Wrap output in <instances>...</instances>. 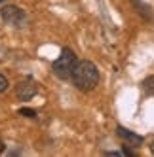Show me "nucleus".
I'll return each mask as SVG.
<instances>
[{"instance_id":"nucleus-1","label":"nucleus","mask_w":154,"mask_h":157,"mask_svg":"<svg viewBox=\"0 0 154 157\" xmlns=\"http://www.w3.org/2000/svg\"><path fill=\"white\" fill-rule=\"evenodd\" d=\"M99 78H101L99 76V70L91 61H78L74 66V70H72L71 80H72L76 89H80L84 93H90L97 87Z\"/></svg>"},{"instance_id":"nucleus-2","label":"nucleus","mask_w":154,"mask_h":157,"mask_svg":"<svg viewBox=\"0 0 154 157\" xmlns=\"http://www.w3.org/2000/svg\"><path fill=\"white\" fill-rule=\"evenodd\" d=\"M76 63H78V57L71 48H61L59 57L51 63V72L55 74L61 82H69L72 78V70Z\"/></svg>"},{"instance_id":"nucleus-3","label":"nucleus","mask_w":154,"mask_h":157,"mask_svg":"<svg viewBox=\"0 0 154 157\" xmlns=\"http://www.w3.org/2000/svg\"><path fill=\"white\" fill-rule=\"evenodd\" d=\"M0 15H2V21L6 25H12V27H23L27 23V13L23 12L21 8L14 6V4H6L0 10Z\"/></svg>"},{"instance_id":"nucleus-4","label":"nucleus","mask_w":154,"mask_h":157,"mask_svg":"<svg viewBox=\"0 0 154 157\" xmlns=\"http://www.w3.org/2000/svg\"><path fill=\"white\" fill-rule=\"evenodd\" d=\"M38 83L32 80V78H25L23 82H19L15 85V97L21 102H29L30 98H34L38 95Z\"/></svg>"},{"instance_id":"nucleus-5","label":"nucleus","mask_w":154,"mask_h":157,"mask_svg":"<svg viewBox=\"0 0 154 157\" xmlns=\"http://www.w3.org/2000/svg\"><path fill=\"white\" fill-rule=\"evenodd\" d=\"M116 134H118V138H122L128 146H133V148H141L143 142H145V138H143L141 134L129 131V129H126V127H122V125L116 127Z\"/></svg>"},{"instance_id":"nucleus-6","label":"nucleus","mask_w":154,"mask_h":157,"mask_svg":"<svg viewBox=\"0 0 154 157\" xmlns=\"http://www.w3.org/2000/svg\"><path fill=\"white\" fill-rule=\"evenodd\" d=\"M131 4H133V8L137 10V13L145 19V21H148V23H152V10L143 2V0H131Z\"/></svg>"},{"instance_id":"nucleus-7","label":"nucleus","mask_w":154,"mask_h":157,"mask_svg":"<svg viewBox=\"0 0 154 157\" xmlns=\"http://www.w3.org/2000/svg\"><path fill=\"white\" fill-rule=\"evenodd\" d=\"M141 89H143L145 95H154V74L147 76L145 80L141 82Z\"/></svg>"},{"instance_id":"nucleus-8","label":"nucleus","mask_w":154,"mask_h":157,"mask_svg":"<svg viewBox=\"0 0 154 157\" xmlns=\"http://www.w3.org/2000/svg\"><path fill=\"white\" fill-rule=\"evenodd\" d=\"M8 87H10V82H8V78L0 72V93H6L8 91Z\"/></svg>"},{"instance_id":"nucleus-9","label":"nucleus","mask_w":154,"mask_h":157,"mask_svg":"<svg viewBox=\"0 0 154 157\" xmlns=\"http://www.w3.org/2000/svg\"><path fill=\"white\" fill-rule=\"evenodd\" d=\"M19 114L25 116V117H36V112H34V110H29V108H21Z\"/></svg>"},{"instance_id":"nucleus-10","label":"nucleus","mask_w":154,"mask_h":157,"mask_svg":"<svg viewBox=\"0 0 154 157\" xmlns=\"http://www.w3.org/2000/svg\"><path fill=\"white\" fill-rule=\"evenodd\" d=\"M122 151H124V155H128V157H133V155H135L133 151H131V148H129V146H128V144H126V146H124V148H122Z\"/></svg>"},{"instance_id":"nucleus-11","label":"nucleus","mask_w":154,"mask_h":157,"mask_svg":"<svg viewBox=\"0 0 154 157\" xmlns=\"http://www.w3.org/2000/svg\"><path fill=\"white\" fill-rule=\"evenodd\" d=\"M103 155H107V157H118V155H124V153H118V151H105Z\"/></svg>"},{"instance_id":"nucleus-12","label":"nucleus","mask_w":154,"mask_h":157,"mask_svg":"<svg viewBox=\"0 0 154 157\" xmlns=\"http://www.w3.org/2000/svg\"><path fill=\"white\" fill-rule=\"evenodd\" d=\"M2 151H4V144H2V142H0V153H2Z\"/></svg>"},{"instance_id":"nucleus-13","label":"nucleus","mask_w":154,"mask_h":157,"mask_svg":"<svg viewBox=\"0 0 154 157\" xmlns=\"http://www.w3.org/2000/svg\"><path fill=\"white\" fill-rule=\"evenodd\" d=\"M150 151H152V153H154V142H152V144H150Z\"/></svg>"},{"instance_id":"nucleus-14","label":"nucleus","mask_w":154,"mask_h":157,"mask_svg":"<svg viewBox=\"0 0 154 157\" xmlns=\"http://www.w3.org/2000/svg\"><path fill=\"white\" fill-rule=\"evenodd\" d=\"M0 2H6V0H0Z\"/></svg>"}]
</instances>
